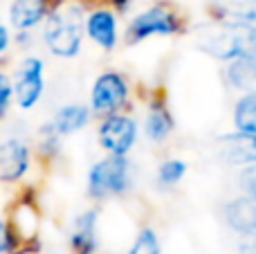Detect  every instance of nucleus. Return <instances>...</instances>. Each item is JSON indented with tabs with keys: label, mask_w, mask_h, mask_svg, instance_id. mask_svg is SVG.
<instances>
[{
	"label": "nucleus",
	"mask_w": 256,
	"mask_h": 254,
	"mask_svg": "<svg viewBox=\"0 0 256 254\" xmlns=\"http://www.w3.org/2000/svg\"><path fill=\"white\" fill-rule=\"evenodd\" d=\"M86 14L88 7L79 0H63L40 27V43L54 58L72 61L84 52Z\"/></svg>",
	"instance_id": "f257e3e1"
},
{
	"label": "nucleus",
	"mask_w": 256,
	"mask_h": 254,
	"mask_svg": "<svg viewBox=\"0 0 256 254\" xmlns=\"http://www.w3.org/2000/svg\"><path fill=\"white\" fill-rule=\"evenodd\" d=\"M186 30H189V18L182 14V9L168 0H158L130 16L124 27V45L132 48L146 43L148 38L182 36L186 34Z\"/></svg>",
	"instance_id": "f03ea898"
},
{
	"label": "nucleus",
	"mask_w": 256,
	"mask_h": 254,
	"mask_svg": "<svg viewBox=\"0 0 256 254\" xmlns=\"http://www.w3.org/2000/svg\"><path fill=\"white\" fill-rule=\"evenodd\" d=\"M135 187V164L130 158L104 156L90 164L86 174V196L90 202L124 198Z\"/></svg>",
	"instance_id": "7ed1b4c3"
},
{
	"label": "nucleus",
	"mask_w": 256,
	"mask_h": 254,
	"mask_svg": "<svg viewBox=\"0 0 256 254\" xmlns=\"http://www.w3.org/2000/svg\"><path fill=\"white\" fill-rule=\"evenodd\" d=\"M132 104H135V88L126 72L108 68L94 76L88 94V106L92 108L97 120L117 112H132Z\"/></svg>",
	"instance_id": "20e7f679"
},
{
	"label": "nucleus",
	"mask_w": 256,
	"mask_h": 254,
	"mask_svg": "<svg viewBox=\"0 0 256 254\" xmlns=\"http://www.w3.org/2000/svg\"><path fill=\"white\" fill-rule=\"evenodd\" d=\"M7 223L16 236V252L14 254H40V225H43V212L38 207L36 194L30 187L16 194L7 210Z\"/></svg>",
	"instance_id": "39448f33"
},
{
	"label": "nucleus",
	"mask_w": 256,
	"mask_h": 254,
	"mask_svg": "<svg viewBox=\"0 0 256 254\" xmlns=\"http://www.w3.org/2000/svg\"><path fill=\"white\" fill-rule=\"evenodd\" d=\"M142 133V122L132 112H117L97 120L94 135L104 156H122L130 158L132 148L137 146V140Z\"/></svg>",
	"instance_id": "423d86ee"
},
{
	"label": "nucleus",
	"mask_w": 256,
	"mask_h": 254,
	"mask_svg": "<svg viewBox=\"0 0 256 254\" xmlns=\"http://www.w3.org/2000/svg\"><path fill=\"white\" fill-rule=\"evenodd\" d=\"M14 102L20 110H32L38 106L45 94V61L34 52H27L14 66Z\"/></svg>",
	"instance_id": "0eeeda50"
},
{
	"label": "nucleus",
	"mask_w": 256,
	"mask_h": 254,
	"mask_svg": "<svg viewBox=\"0 0 256 254\" xmlns=\"http://www.w3.org/2000/svg\"><path fill=\"white\" fill-rule=\"evenodd\" d=\"M34 162V146L25 138L9 135L0 140V184L25 182Z\"/></svg>",
	"instance_id": "6e6552de"
},
{
	"label": "nucleus",
	"mask_w": 256,
	"mask_h": 254,
	"mask_svg": "<svg viewBox=\"0 0 256 254\" xmlns=\"http://www.w3.org/2000/svg\"><path fill=\"white\" fill-rule=\"evenodd\" d=\"M86 38L102 52H115L120 43H124L120 14L110 4L90 7L86 14Z\"/></svg>",
	"instance_id": "1a4fd4ad"
},
{
	"label": "nucleus",
	"mask_w": 256,
	"mask_h": 254,
	"mask_svg": "<svg viewBox=\"0 0 256 254\" xmlns=\"http://www.w3.org/2000/svg\"><path fill=\"white\" fill-rule=\"evenodd\" d=\"M144 115H142V135L155 146H162L176 133V117H173L168 102L158 88L150 97L144 99Z\"/></svg>",
	"instance_id": "9d476101"
},
{
	"label": "nucleus",
	"mask_w": 256,
	"mask_h": 254,
	"mask_svg": "<svg viewBox=\"0 0 256 254\" xmlns=\"http://www.w3.org/2000/svg\"><path fill=\"white\" fill-rule=\"evenodd\" d=\"M68 254H99V207L76 212L66 234Z\"/></svg>",
	"instance_id": "9b49d317"
},
{
	"label": "nucleus",
	"mask_w": 256,
	"mask_h": 254,
	"mask_svg": "<svg viewBox=\"0 0 256 254\" xmlns=\"http://www.w3.org/2000/svg\"><path fill=\"white\" fill-rule=\"evenodd\" d=\"M61 2L63 0H12L7 9V22L14 34L36 32Z\"/></svg>",
	"instance_id": "f8f14e48"
},
{
	"label": "nucleus",
	"mask_w": 256,
	"mask_h": 254,
	"mask_svg": "<svg viewBox=\"0 0 256 254\" xmlns=\"http://www.w3.org/2000/svg\"><path fill=\"white\" fill-rule=\"evenodd\" d=\"M97 120L92 112V108L84 102H70V104H63V106L56 108V112L52 115V124L56 128V133L61 135L63 140L72 138V135L81 133L90 126V122Z\"/></svg>",
	"instance_id": "ddd939ff"
},
{
	"label": "nucleus",
	"mask_w": 256,
	"mask_h": 254,
	"mask_svg": "<svg viewBox=\"0 0 256 254\" xmlns=\"http://www.w3.org/2000/svg\"><path fill=\"white\" fill-rule=\"evenodd\" d=\"M225 220L240 236H256V200L248 196L234 198L225 207Z\"/></svg>",
	"instance_id": "4468645a"
},
{
	"label": "nucleus",
	"mask_w": 256,
	"mask_h": 254,
	"mask_svg": "<svg viewBox=\"0 0 256 254\" xmlns=\"http://www.w3.org/2000/svg\"><path fill=\"white\" fill-rule=\"evenodd\" d=\"M222 158L227 164L254 166L256 164V135L232 133L222 138Z\"/></svg>",
	"instance_id": "2eb2a0df"
},
{
	"label": "nucleus",
	"mask_w": 256,
	"mask_h": 254,
	"mask_svg": "<svg viewBox=\"0 0 256 254\" xmlns=\"http://www.w3.org/2000/svg\"><path fill=\"white\" fill-rule=\"evenodd\" d=\"M32 146H34L36 160L43 162V164H52L58 158V153L63 151V138L56 133L52 122H45V124H40V128L36 130Z\"/></svg>",
	"instance_id": "dca6fc26"
},
{
	"label": "nucleus",
	"mask_w": 256,
	"mask_h": 254,
	"mask_svg": "<svg viewBox=\"0 0 256 254\" xmlns=\"http://www.w3.org/2000/svg\"><path fill=\"white\" fill-rule=\"evenodd\" d=\"M232 124H234V133L256 135V92H245L236 99Z\"/></svg>",
	"instance_id": "f3484780"
},
{
	"label": "nucleus",
	"mask_w": 256,
	"mask_h": 254,
	"mask_svg": "<svg viewBox=\"0 0 256 254\" xmlns=\"http://www.w3.org/2000/svg\"><path fill=\"white\" fill-rule=\"evenodd\" d=\"M186 171H189V164L182 158H164L155 169V187L162 192L176 189L184 180Z\"/></svg>",
	"instance_id": "a211bd4d"
},
{
	"label": "nucleus",
	"mask_w": 256,
	"mask_h": 254,
	"mask_svg": "<svg viewBox=\"0 0 256 254\" xmlns=\"http://www.w3.org/2000/svg\"><path fill=\"white\" fill-rule=\"evenodd\" d=\"M227 84L240 92H256V61H234L227 63Z\"/></svg>",
	"instance_id": "6ab92c4d"
},
{
	"label": "nucleus",
	"mask_w": 256,
	"mask_h": 254,
	"mask_svg": "<svg viewBox=\"0 0 256 254\" xmlns=\"http://www.w3.org/2000/svg\"><path fill=\"white\" fill-rule=\"evenodd\" d=\"M126 254H162V238L153 225H142L135 232Z\"/></svg>",
	"instance_id": "aec40b11"
},
{
	"label": "nucleus",
	"mask_w": 256,
	"mask_h": 254,
	"mask_svg": "<svg viewBox=\"0 0 256 254\" xmlns=\"http://www.w3.org/2000/svg\"><path fill=\"white\" fill-rule=\"evenodd\" d=\"M12 106H16V102H14V76L9 70L0 68V122L9 115Z\"/></svg>",
	"instance_id": "412c9836"
},
{
	"label": "nucleus",
	"mask_w": 256,
	"mask_h": 254,
	"mask_svg": "<svg viewBox=\"0 0 256 254\" xmlns=\"http://www.w3.org/2000/svg\"><path fill=\"white\" fill-rule=\"evenodd\" d=\"M14 252H16V236H14L7 218L0 216V254H14Z\"/></svg>",
	"instance_id": "4be33fe9"
},
{
	"label": "nucleus",
	"mask_w": 256,
	"mask_h": 254,
	"mask_svg": "<svg viewBox=\"0 0 256 254\" xmlns=\"http://www.w3.org/2000/svg\"><path fill=\"white\" fill-rule=\"evenodd\" d=\"M240 189H243V196L256 200V164L245 166V169L240 171Z\"/></svg>",
	"instance_id": "5701e85b"
},
{
	"label": "nucleus",
	"mask_w": 256,
	"mask_h": 254,
	"mask_svg": "<svg viewBox=\"0 0 256 254\" xmlns=\"http://www.w3.org/2000/svg\"><path fill=\"white\" fill-rule=\"evenodd\" d=\"M14 48V34H12V27L2 25L0 22V61L9 56V50Z\"/></svg>",
	"instance_id": "b1692460"
},
{
	"label": "nucleus",
	"mask_w": 256,
	"mask_h": 254,
	"mask_svg": "<svg viewBox=\"0 0 256 254\" xmlns=\"http://www.w3.org/2000/svg\"><path fill=\"white\" fill-rule=\"evenodd\" d=\"M34 32H18V34H14V48L30 50L34 45Z\"/></svg>",
	"instance_id": "393cba45"
},
{
	"label": "nucleus",
	"mask_w": 256,
	"mask_h": 254,
	"mask_svg": "<svg viewBox=\"0 0 256 254\" xmlns=\"http://www.w3.org/2000/svg\"><path fill=\"white\" fill-rule=\"evenodd\" d=\"M108 4H110V7L115 9L120 16H126V14L130 12L132 7H135V0H110Z\"/></svg>",
	"instance_id": "a878e982"
},
{
	"label": "nucleus",
	"mask_w": 256,
	"mask_h": 254,
	"mask_svg": "<svg viewBox=\"0 0 256 254\" xmlns=\"http://www.w3.org/2000/svg\"><path fill=\"white\" fill-rule=\"evenodd\" d=\"M79 2H84L86 4V7H97V4H108V2H110V0H79Z\"/></svg>",
	"instance_id": "bb28decb"
}]
</instances>
